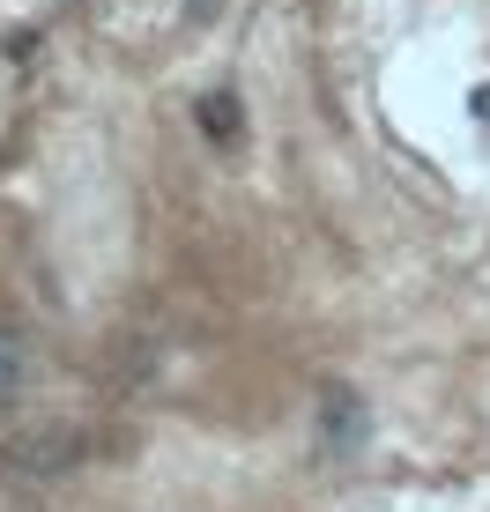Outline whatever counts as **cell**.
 I'll return each instance as SVG.
<instances>
[{"label":"cell","mask_w":490,"mask_h":512,"mask_svg":"<svg viewBox=\"0 0 490 512\" xmlns=\"http://www.w3.org/2000/svg\"><path fill=\"white\" fill-rule=\"evenodd\" d=\"M67 461H75V431H30V438H15V446H8V468L15 475H52V468H67Z\"/></svg>","instance_id":"6da1fadb"},{"label":"cell","mask_w":490,"mask_h":512,"mask_svg":"<svg viewBox=\"0 0 490 512\" xmlns=\"http://www.w3.org/2000/svg\"><path fill=\"white\" fill-rule=\"evenodd\" d=\"M320 438L335 453H349L364 438V409H357V394H327V409H320Z\"/></svg>","instance_id":"7a4b0ae2"},{"label":"cell","mask_w":490,"mask_h":512,"mask_svg":"<svg viewBox=\"0 0 490 512\" xmlns=\"http://www.w3.org/2000/svg\"><path fill=\"white\" fill-rule=\"evenodd\" d=\"M30 386V342L15 327H0V401H15Z\"/></svg>","instance_id":"3957f363"},{"label":"cell","mask_w":490,"mask_h":512,"mask_svg":"<svg viewBox=\"0 0 490 512\" xmlns=\"http://www.w3.org/2000/svg\"><path fill=\"white\" fill-rule=\"evenodd\" d=\"M194 119H201V134H216V141H238V127H245L231 90H208V97L194 104Z\"/></svg>","instance_id":"277c9868"}]
</instances>
